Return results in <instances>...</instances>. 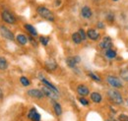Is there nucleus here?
Wrapping results in <instances>:
<instances>
[{
  "mask_svg": "<svg viewBox=\"0 0 128 121\" xmlns=\"http://www.w3.org/2000/svg\"><path fill=\"white\" fill-rule=\"evenodd\" d=\"M108 96L110 100V102L114 104L120 106L123 104V98H122L121 94L115 89H112L108 92Z\"/></svg>",
  "mask_w": 128,
  "mask_h": 121,
  "instance_id": "1",
  "label": "nucleus"
},
{
  "mask_svg": "<svg viewBox=\"0 0 128 121\" xmlns=\"http://www.w3.org/2000/svg\"><path fill=\"white\" fill-rule=\"evenodd\" d=\"M36 12L38 13V15L40 16V17H42L44 19H46V20H48V21H50V22H53V21H54V15L52 14V12H51L49 9H48V8L44 7V6H40V7H38Z\"/></svg>",
  "mask_w": 128,
  "mask_h": 121,
  "instance_id": "2",
  "label": "nucleus"
},
{
  "mask_svg": "<svg viewBox=\"0 0 128 121\" xmlns=\"http://www.w3.org/2000/svg\"><path fill=\"white\" fill-rule=\"evenodd\" d=\"M106 82L108 83V85H110L114 89H119V88L123 87L122 80L117 78V77H115V76H108L106 77Z\"/></svg>",
  "mask_w": 128,
  "mask_h": 121,
  "instance_id": "3",
  "label": "nucleus"
},
{
  "mask_svg": "<svg viewBox=\"0 0 128 121\" xmlns=\"http://www.w3.org/2000/svg\"><path fill=\"white\" fill-rule=\"evenodd\" d=\"M1 17H2L3 21L8 23V24H15V22H16V18L9 11H3L2 14H1Z\"/></svg>",
  "mask_w": 128,
  "mask_h": 121,
  "instance_id": "4",
  "label": "nucleus"
},
{
  "mask_svg": "<svg viewBox=\"0 0 128 121\" xmlns=\"http://www.w3.org/2000/svg\"><path fill=\"white\" fill-rule=\"evenodd\" d=\"M0 34H1L3 38H7V40H14V34H13V32L10 30H8L7 28H5L4 26H1V27H0Z\"/></svg>",
  "mask_w": 128,
  "mask_h": 121,
  "instance_id": "5",
  "label": "nucleus"
},
{
  "mask_svg": "<svg viewBox=\"0 0 128 121\" xmlns=\"http://www.w3.org/2000/svg\"><path fill=\"white\" fill-rule=\"evenodd\" d=\"M42 91L44 92V94L46 96H48L49 98H52V100H57L58 98V94H56L55 92H53L51 89H49L48 87H42Z\"/></svg>",
  "mask_w": 128,
  "mask_h": 121,
  "instance_id": "6",
  "label": "nucleus"
},
{
  "mask_svg": "<svg viewBox=\"0 0 128 121\" xmlns=\"http://www.w3.org/2000/svg\"><path fill=\"white\" fill-rule=\"evenodd\" d=\"M112 46V42L110 36H104L102 38V40L100 42V47L102 48V49H106V50L110 49Z\"/></svg>",
  "mask_w": 128,
  "mask_h": 121,
  "instance_id": "7",
  "label": "nucleus"
},
{
  "mask_svg": "<svg viewBox=\"0 0 128 121\" xmlns=\"http://www.w3.org/2000/svg\"><path fill=\"white\" fill-rule=\"evenodd\" d=\"M31 98H42L44 96L42 91L40 90H38V89H32V90H29L27 92Z\"/></svg>",
  "mask_w": 128,
  "mask_h": 121,
  "instance_id": "8",
  "label": "nucleus"
},
{
  "mask_svg": "<svg viewBox=\"0 0 128 121\" xmlns=\"http://www.w3.org/2000/svg\"><path fill=\"white\" fill-rule=\"evenodd\" d=\"M81 61L79 56H74V57H67L66 58V64L70 67V68H74L76 66L77 63H79Z\"/></svg>",
  "mask_w": 128,
  "mask_h": 121,
  "instance_id": "9",
  "label": "nucleus"
},
{
  "mask_svg": "<svg viewBox=\"0 0 128 121\" xmlns=\"http://www.w3.org/2000/svg\"><path fill=\"white\" fill-rule=\"evenodd\" d=\"M28 117H29V119H31L32 121H40V113L36 111V108H32V109L29 111Z\"/></svg>",
  "mask_w": 128,
  "mask_h": 121,
  "instance_id": "10",
  "label": "nucleus"
},
{
  "mask_svg": "<svg viewBox=\"0 0 128 121\" xmlns=\"http://www.w3.org/2000/svg\"><path fill=\"white\" fill-rule=\"evenodd\" d=\"M81 15L85 19H90L92 17V15H93V13H92V10L90 9V7L84 6L82 8V10H81Z\"/></svg>",
  "mask_w": 128,
  "mask_h": 121,
  "instance_id": "11",
  "label": "nucleus"
},
{
  "mask_svg": "<svg viewBox=\"0 0 128 121\" xmlns=\"http://www.w3.org/2000/svg\"><path fill=\"white\" fill-rule=\"evenodd\" d=\"M77 92L82 96H88L89 94V88L87 87V86H85V85H79L78 87H77Z\"/></svg>",
  "mask_w": 128,
  "mask_h": 121,
  "instance_id": "12",
  "label": "nucleus"
},
{
  "mask_svg": "<svg viewBox=\"0 0 128 121\" xmlns=\"http://www.w3.org/2000/svg\"><path fill=\"white\" fill-rule=\"evenodd\" d=\"M87 36L92 40H96L100 38V34L94 29H90L87 32Z\"/></svg>",
  "mask_w": 128,
  "mask_h": 121,
  "instance_id": "13",
  "label": "nucleus"
},
{
  "mask_svg": "<svg viewBox=\"0 0 128 121\" xmlns=\"http://www.w3.org/2000/svg\"><path fill=\"white\" fill-rule=\"evenodd\" d=\"M46 67L49 71H53V70H55L57 68V64L54 60L50 59V60H48L46 62Z\"/></svg>",
  "mask_w": 128,
  "mask_h": 121,
  "instance_id": "14",
  "label": "nucleus"
},
{
  "mask_svg": "<svg viewBox=\"0 0 128 121\" xmlns=\"http://www.w3.org/2000/svg\"><path fill=\"white\" fill-rule=\"evenodd\" d=\"M91 100H92L94 102H96V104H100V102L102 100V96L100 94L95 92H92V94H91Z\"/></svg>",
  "mask_w": 128,
  "mask_h": 121,
  "instance_id": "15",
  "label": "nucleus"
},
{
  "mask_svg": "<svg viewBox=\"0 0 128 121\" xmlns=\"http://www.w3.org/2000/svg\"><path fill=\"white\" fill-rule=\"evenodd\" d=\"M42 80V84L46 86V87H48V88H49V89H51L53 92H55L56 94H58V90H57V88L54 86V85H52L50 82H48L46 79H44V78H42L40 79Z\"/></svg>",
  "mask_w": 128,
  "mask_h": 121,
  "instance_id": "16",
  "label": "nucleus"
},
{
  "mask_svg": "<svg viewBox=\"0 0 128 121\" xmlns=\"http://www.w3.org/2000/svg\"><path fill=\"white\" fill-rule=\"evenodd\" d=\"M25 29L28 30L32 36H38V32L34 29V27H32V25H29V24H26L25 25Z\"/></svg>",
  "mask_w": 128,
  "mask_h": 121,
  "instance_id": "17",
  "label": "nucleus"
},
{
  "mask_svg": "<svg viewBox=\"0 0 128 121\" xmlns=\"http://www.w3.org/2000/svg\"><path fill=\"white\" fill-rule=\"evenodd\" d=\"M17 42L22 44V46H25L27 42H28V38L24 36V34H18L17 36Z\"/></svg>",
  "mask_w": 128,
  "mask_h": 121,
  "instance_id": "18",
  "label": "nucleus"
},
{
  "mask_svg": "<svg viewBox=\"0 0 128 121\" xmlns=\"http://www.w3.org/2000/svg\"><path fill=\"white\" fill-rule=\"evenodd\" d=\"M119 74H120V77H121V79H122L123 81L128 82V68H123V69H121L120 72H119Z\"/></svg>",
  "mask_w": 128,
  "mask_h": 121,
  "instance_id": "19",
  "label": "nucleus"
},
{
  "mask_svg": "<svg viewBox=\"0 0 128 121\" xmlns=\"http://www.w3.org/2000/svg\"><path fill=\"white\" fill-rule=\"evenodd\" d=\"M106 56L108 58V59H113L116 57V51L115 50H112V48L110 49H108L106 51Z\"/></svg>",
  "mask_w": 128,
  "mask_h": 121,
  "instance_id": "20",
  "label": "nucleus"
},
{
  "mask_svg": "<svg viewBox=\"0 0 128 121\" xmlns=\"http://www.w3.org/2000/svg\"><path fill=\"white\" fill-rule=\"evenodd\" d=\"M72 40H73L76 44H80L81 42H82V38H81L79 32H74V34H72Z\"/></svg>",
  "mask_w": 128,
  "mask_h": 121,
  "instance_id": "21",
  "label": "nucleus"
},
{
  "mask_svg": "<svg viewBox=\"0 0 128 121\" xmlns=\"http://www.w3.org/2000/svg\"><path fill=\"white\" fill-rule=\"evenodd\" d=\"M53 108H54V111H55L56 115L59 116V115L62 114V108H61V106L58 102H53Z\"/></svg>",
  "mask_w": 128,
  "mask_h": 121,
  "instance_id": "22",
  "label": "nucleus"
},
{
  "mask_svg": "<svg viewBox=\"0 0 128 121\" xmlns=\"http://www.w3.org/2000/svg\"><path fill=\"white\" fill-rule=\"evenodd\" d=\"M8 67V62L4 57H0V70H5Z\"/></svg>",
  "mask_w": 128,
  "mask_h": 121,
  "instance_id": "23",
  "label": "nucleus"
},
{
  "mask_svg": "<svg viewBox=\"0 0 128 121\" xmlns=\"http://www.w3.org/2000/svg\"><path fill=\"white\" fill-rule=\"evenodd\" d=\"M20 82H21V84H22L23 86H25V87H27V86H29V85L31 84L30 80H29L28 78H26V77H21Z\"/></svg>",
  "mask_w": 128,
  "mask_h": 121,
  "instance_id": "24",
  "label": "nucleus"
},
{
  "mask_svg": "<svg viewBox=\"0 0 128 121\" xmlns=\"http://www.w3.org/2000/svg\"><path fill=\"white\" fill-rule=\"evenodd\" d=\"M89 76L93 79V80H95V81H96V82H100L102 81V79H100V77H98V76L96 75V74H95V73H93V72H90L89 73Z\"/></svg>",
  "mask_w": 128,
  "mask_h": 121,
  "instance_id": "25",
  "label": "nucleus"
},
{
  "mask_svg": "<svg viewBox=\"0 0 128 121\" xmlns=\"http://www.w3.org/2000/svg\"><path fill=\"white\" fill-rule=\"evenodd\" d=\"M40 42L44 46H48V42H49V38H46V36H40Z\"/></svg>",
  "mask_w": 128,
  "mask_h": 121,
  "instance_id": "26",
  "label": "nucleus"
},
{
  "mask_svg": "<svg viewBox=\"0 0 128 121\" xmlns=\"http://www.w3.org/2000/svg\"><path fill=\"white\" fill-rule=\"evenodd\" d=\"M78 32H79V34H80V36H81V38H82V40H86V38H87V34L85 32V30H83V29H80Z\"/></svg>",
  "mask_w": 128,
  "mask_h": 121,
  "instance_id": "27",
  "label": "nucleus"
},
{
  "mask_svg": "<svg viewBox=\"0 0 128 121\" xmlns=\"http://www.w3.org/2000/svg\"><path fill=\"white\" fill-rule=\"evenodd\" d=\"M118 120L119 121H128V115L126 114H120L118 116Z\"/></svg>",
  "mask_w": 128,
  "mask_h": 121,
  "instance_id": "28",
  "label": "nucleus"
},
{
  "mask_svg": "<svg viewBox=\"0 0 128 121\" xmlns=\"http://www.w3.org/2000/svg\"><path fill=\"white\" fill-rule=\"evenodd\" d=\"M79 102H80L83 106H89V102H88L85 98H79Z\"/></svg>",
  "mask_w": 128,
  "mask_h": 121,
  "instance_id": "29",
  "label": "nucleus"
},
{
  "mask_svg": "<svg viewBox=\"0 0 128 121\" xmlns=\"http://www.w3.org/2000/svg\"><path fill=\"white\" fill-rule=\"evenodd\" d=\"M113 19H114V16H113L112 13H108V14L106 15V20H108V21L112 22V21H113Z\"/></svg>",
  "mask_w": 128,
  "mask_h": 121,
  "instance_id": "30",
  "label": "nucleus"
},
{
  "mask_svg": "<svg viewBox=\"0 0 128 121\" xmlns=\"http://www.w3.org/2000/svg\"><path fill=\"white\" fill-rule=\"evenodd\" d=\"M98 28L104 29V24H102V23H98Z\"/></svg>",
  "mask_w": 128,
  "mask_h": 121,
  "instance_id": "31",
  "label": "nucleus"
},
{
  "mask_svg": "<svg viewBox=\"0 0 128 121\" xmlns=\"http://www.w3.org/2000/svg\"><path fill=\"white\" fill-rule=\"evenodd\" d=\"M2 96H3V92H2L1 89H0V98H2Z\"/></svg>",
  "mask_w": 128,
  "mask_h": 121,
  "instance_id": "32",
  "label": "nucleus"
},
{
  "mask_svg": "<svg viewBox=\"0 0 128 121\" xmlns=\"http://www.w3.org/2000/svg\"><path fill=\"white\" fill-rule=\"evenodd\" d=\"M127 106H128V100H127Z\"/></svg>",
  "mask_w": 128,
  "mask_h": 121,
  "instance_id": "33",
  "label": "nucleus"
},
{
  "mask_svg": "<svg viewBox=\"0 0 128 121\" xmlns=\"http://www.w3.org/2000/svg\"><path fill=\"white\" fill-rule=\"evenodd\" d=\"M106 121H110V120H106Z\"/></svg>",
  "mask_w": 128,
  "mask_h": 121,
  "instance_id": "34",
  "label": "nucleus"
},
{
  "mask_svg": "<svg viewBox=\"0 0 128 121\" xmlns=\"http://www.w3.org/2000/svg\"><path fill=\"white\" fill-rule=\"evenodd\" d=\"M114 1H116V0H114Z\"/></svg>",
  "mask_w": 128,
  "mask_h": 121,
  "instance_id": "35",
  "label": "nucleus"
}]
</instances>
